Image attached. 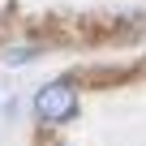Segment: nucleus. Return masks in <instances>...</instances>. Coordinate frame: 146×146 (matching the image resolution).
Here are the masks:
<instances>
[{
    "label": "nucleus",
    "instance_id": "f257e3e1",
    "mask_svg": "<svg viewBox=\"0 0 146 146\" xmlns=\"http://www.w3.org/2000/svg\"><path fill=\"white\" fill-rule=\"evenodd\" d=\"M35 112L47 125H69L73 116H78V90H73L69 82H47L35 95Z\"/></svg>",
    "mask_w": 146,
    "mask_h": 146
},
{
    "label": "nucleus",
    "instance_id": "f03ea898",
    "mask_svg": "<svg viewBox=\"0 0 146 146\" xmlns=\"http://www.w3.org/2000/svg\"><path fill=\"white\" fill-rule=\"evenodd\" d=\"M39 52L35 47H13V52H5V64H30Z\"/></svg>",
    "mask_w": 146,
    "mask_h": 146
}]
</instances>
